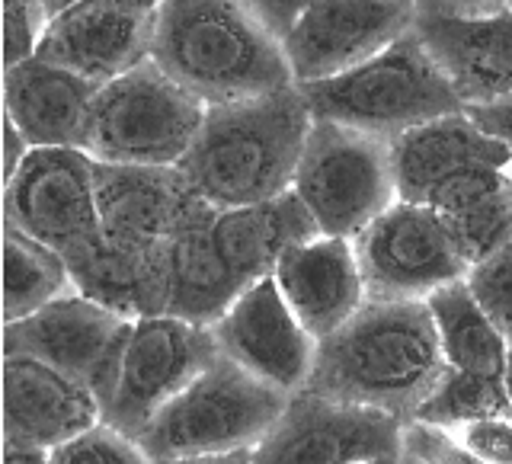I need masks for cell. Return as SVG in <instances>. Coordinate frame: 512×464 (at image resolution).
Instances as JSON below:
<instances>
[{
    "mask_svg": "<svg viewBox=\"0 0 512 464\" xmlns=\"http://www.w3.org/2000/svg\"><path fill=\"white\" fill-rule=\"evenodd\" d=\"M103 423V404L87 384L20 352H4V445L42 448Z\"/></svg>",
    "mask_w": 512,
    "mask_h": 464,
    "instance_id": "e0dca14e",
    "label": "cell"
},
{
    "mask_svg": "<svg viewBox=\"0 0 512 464\" xmlns=\"http://www.w3.org/2000/svg\"><path fill=\"white\" fill-rule=\"evenodd\" d=\"M400 452H407L420 464H484L452 429L426 423V420L404 423V432H400Z\"/></svg>",
    "mask_w": 512,
    "mask_h": 464,
    "instance_id": "4dcf8cb0",
    "label": "cell"
},
{
    "mask_svg": "<svg viewBox=\"0 0 512 464\" xmlns=\"http://www.w3.org/2000/svg\"><path fill=\"white\" fill-rule=\"evenodd\" d=\"M452 432L484 464H512V407L474 416L468 423L452 426Z\"/></svg>",
    "mask_w": 512,
    "mask_h": 464,
    "instance_id": "d6a6232c",
    "label": "cell"
},
{
    "mask_svg": "<svg viewBox=\"0 0 512 464\" xmlns=\"http://www.w3.org/2000/svg\"><path fill=\"white\" fill-rule=\"evenodd\" d=\"M317 234V224L295 189L256 205L218 208L212 221V240L221 260L244 288L269 279L285 250Z\"/></svg>",
    "mask_w": 512,
    "mask_h": 464,
    "instance_id": "603a6c76",
    "label": "cell"
},
{
    "mask_svg": "<svg viewBox=\"0 0 512 464\" xmlns=\"http://www.w3.org/2000/svg\"><path fill=\"white\" fill-rule=\"evenodd\" d=\"M135 320L103 308L80 292H68L16 324H4V352H20L58 368L106 400L119 381L122 352Z\"/></svg>",
    "mask_w": 512,
    "mask_h": 464,
    "instance_id": "30bf717a",
    "label": "cell"
},
{
    "mask_svg": "<svg viewBox=\"0 0 512 464\" xmlns=\"http://www.w3.org/2000/svg\"><path fill=\"white\" fill-rule=\"evenodd\" d=\"M292 189L320 234L356 237L400 199L391 141L314 119Z\"/></svg>",
    "mask_w": 512,
    "mask_h": 464,
    "instance_id": "52a82bcc",
    "label": "cell"
},
{
    "mask_svg": "<svg viewBox=\"0 0 512 464\" xmlns=\"http://www.w3.org/2000/svg\"><path fill=\"white\" fill-rule=\"evenodd\" d=\"M215 343L221 356L237 362L244 372L285 394L308 388L317 340L288 308L276 279H260L237 295L215 324Z\"/></svg>",
    "mask_w": 512,
    "mask_h": 464,
    "instance_id": "9a60e30c",
    "label": "cell"
},
{
    "mask_svg": "<svg viewBox=\"0 0 512 464\" xmlns=\"http://www.w3.org/2000/svg\"><path fill=\"white\" fill-rule=\"evenodd\" d=\"M4 464H48V452H42V448L4 445Z\"/></svg>",
    "mask_w": 512,
    "mask_h": 464,
    "instance_id": "f35d334b",
    "label": "cell"
},
{
    "mask_svg": "<svg viewBox=\"0 0 512 464\" xmlns=\"http://www.w3.org/2000/svg\"><path fill=\"white\" fill-rule=\"evenodd\" d=\"M288 397L228 356H218L141 429L138 442L154 461L253 452L282 416Z\"/></svg>",
    "mask_w": 512,
    "mask_h": 464,
    "instance_id": "5b68a950",
    "label": "cell"
},
{
    "mask_svg": "<svg viewBox=\"0 0 512 464\" xmlns=\"http://www.w3.org/2000/svg\"><path fill=\"white\" fill-rule=\"evenodd\" d=\"M503 391L512 404V346H509V356H506V368H503Z\"/></svg>",
    "mask_w": 512,
    "mask_h": 464,
    "instance_id": "60d3db41",
    "label": "cell"
},
{
    "mask_svg": "<svg viewBox=\"0 0 512 464\" xmlns=\"http://www.w3.org/2000/svg\"><path fill=\"white\" fill-rule=\"evenodd\" d=\"M423 10L436 13H455V16H477V13H493L512 7V0H420Z\"/></svg>",
    "mask_w": 512,
    "mask_h": 464,
    "instance_id": "8d00e7d4",
    "label": "cell"
},
{
    "mask_svg": "<svg viewBox=\"0 0 512 464\" xmlns=\"http://www.w3.org/2000/svg\"><path fill=\"white\" fill-rule=\"evenodd\" d=\"M100 84L45 58L4 68V116L29 138L32 148H80Z\"/></svg>",
    "mask_w": 512,
    "mask_h": 464,
    "instance_id": "ffe728a7",
    "label": "cell"
},
{
    "mask_svg": "<svg viewBox=\"0 0 512 464\" xmlns=\"http://www.w3.org/2000/svg\"><path fill=\"white\" fill-rule=\"evenodd\" d=\"M400 455H384V458H372V461H365V464H397Z\"/></svg>",
    "mask_w": 512,
    "mask_h": 464,
    "instance_id": "b9f144b4",
    "label": "cell"
},
{
    "mask_svg": "<svg viewBox=\"0 0 512 464\" xmlns=\"http://www.w3.org/2000/svg\"><path fill=\"white\" fill-rule=\"evenodd\" d=\"M404 420L298 391L250 452V464H365L400 455Z\"/></svg>",
    "mask_w": 512,
    "mask_h": 464,
    "instance_id": "7c38bea8",
    "label": "cell"
},
{
    "mask_svg": "<svg viewBox=\"0 0 512 464\" xmlns=\"http://www.w3.org/2000/svg\"><path fill=\"white\" fill-rule=\"evenodd\" d=\"M426 304H429L432 324H436L439 346H442L448 368L461 375L503 381L509 343L487 317V311L477 304L468 282L461 279V282L439 288L436 295L426 298Z\"/></svg>",
    "mask_w": 512,
    "mask_h": 464,
    "instance_id": "484cf974",
    "label": "cell"
},
{
    "mask_svg": "<svg viewBox=\"0 0 512 464\" xmlns=\"http://www.w3.org/2000/svg\"><path fill=\"white\" fill-rule=\"evenodd\" d=\"M157 0H77L48 20L39 58L93 84H109L151 61Z\"/></svg>",
    "mask_w": 512,
    "mask_h": 464,
    "instance_id": "5bb4252c",
    "label": "cell"
},
{
    "mask_svg": "<svg viewBox=\"0 0 512 464\" xmlns=\"http://www.w3.org/2000/svg\"><path fill=\"white\" fill-rule=\"evenodd\" d=\"M48 13L39 0H4V68H16L39 55Z\"/></svg>",
    "mask_w": 512,
    "mask_h": 464,
    "instance_id": "1f68e13d",
    "label": "cell"
},
{
    "mask_svg": "<svg viewBox=\"0 0 512 464\" xmlns=\"http://www.w3.org/2000/svg\"><path fill=\"white\" fill-rule=\"evenodd\" d=\"M468 288L512 346V244L468 269Z\"/></svg>",
    "mask_w": 512,
    "mask_h": 464,
    "instance_id": "f546056e",
    "label": "cell"
},
{
    "mask_svg": "<svg viewBox=\"0 0 512 464\" xmlns=\"http://www.w3.org/2000/svg\"><path fill=\"white\" fill-rule=\"evenodd\" d=\"M151 58L205 106L295 87L282 39L247 0H157Z\"/></svg>",
    "mask_w": 512,
    "mask_h": 464,
    "instance_id": "7a4b0ae2",
    "label": "cell"
},
{
    "mask_svg": "<svg viewBox=\"0 0 512 464\" xmlns=\"http://www.w3.org/2000/svg\"><path fill=\"white\" fill-rule=\"evenodd\" d=\"M471 266L512 244V167L477 164L432 189L429 202Z\"/></svg>",
    "mask_w": 512,
    "mask_h": 464,
    "instance_id": "cb8c5ba5",
    "label": "cell"
},
{
    "mask_svg": "<svg viewBox=\"0 0 512 464\" xmlns=\"http://www.w3.org/2000/svg\"><path fill=\"white\" fill-rule=\"evenodd\" d=\"M317 122H336L394 141L410 128L464 109L458 90L416 29L359 68L298 84Z\"/></svg>",
    "mask_w": 512,
    "mask_h": 464,
    "instance_id": "277c9868",
    "label": "cell"
},
{
    "mask_svg": "<svg viewBox=\"0 0 512 464\" xmlns=\"http://www.w3.org/2000/svg\"><path fill=\"white\" fill-rule=\"evenodd\" d=\"M218 356L212 327L189 324L173 314L135 320L103 420L138 439L141 429Z\"/></svg>",
    "mask_w": 512,
    "mask_h": 464,
    "instance_id": "9c48e42d",
    "label": "cell"
},
{
    "mask_svg": "<svg viewBox=\"0 0 512 464\" xmlns=\"http://www.w3.org/2000/svg\"><path fill=\"white\" fill-rule=\"evenodd\" d=\"M397 464H420V461H413L407 452H400V461H397Z\"/></svg>",
    "mask_w": 512,
    "mask_h": 464,
    "instance_id": "7bdbcfd3",
    "label": "cell"
},
{
    "mask_svg": "<svg viewBox=\"0 0 512 464\" xmlns=\"http://www.w3.org/2000/svg\"><path fill=\"white\" fill-rule=\"evenodd\" d=\"M205 109L151 58L96 90L84 151L96 164L176 167L196 141Z\"/></svg>",
    "mask_w": 512,
    "mask_h": 464,
    "instance_id": "8992f818",
    "label": "cell"
},
{
    "mask_svg": "<svg viewBox=\"0 0 512 464\" xmlns=\"http://www.w3.org/2000/svg\"><path fill=\"white\" fill-rule=\"evenodd\" d=\"M68 292H74L68 260L4 224V324H16Z\"/></svg>",
    "mask_w": 512,
    "mask_h": 464,
    "instance_id": "4316f807",
    "label": "cell"
},
{
    "mask_svg": "<svg viewBox=\"0 0 512 464\" xmlns=\"http://www.w3.org/2000/svg\"><path fill=\"white\" fill-rule=\"evenodd\" d=\"M77 0H39V7L48 13V20H52V16H58L61 10H68V7H74Z\"/></svg>",
    "mask_w": 512,
    "mask_h": 464,
    "instance_id": "ab89813d",
    "label": "cell"
},
{
    "mask_svg": "<svg viewBox=\"0 0 512 464\" xmlns=\"http://www.w3.org/2000/svg\"><path fill=\"white\" fill-rule=\"evenodd\" d=\"M272 279L317 343L340 330L368 301L352 237L317 234L295 244L285 250Z\"/></svg>",
    "mask_w": 512,
    "mask_h": 464,
    "instance_id": "d6986e66",
    "label": "cell"
},
{
    "mask_svg": "<svg viewBox=\"0 0 512 464\" xmlns=\"http://www.w3.org/2000/svg\"><path fill=\"white\" fill-rule=\"evenodd\" d=\"M314 0H247V7L260 16V20L276 32L279 39H285L292 26L301 20Z\"/></svg>",
    "mask_w": 512,
    "mask_h": 464,
    "instance_id": "e575fe53",
    "label": "cell"
},
{
    "mask_svg": "<svg viewBox=\"0 0 512 464\" xmlns=\"http://www.w3.org/2000/svg\"><path fill=\"white\" fill-rule=\"evenodd\" d=\"M74 292L100 301L103 308L128 320L167 314L170 304V253L167 244L128 250L103 234L87 240L68 256Z\"/></svg>",
    "mask_w": 512,
    "mask_h": 464,
    "instance_id": "7402d4cb",
    "label": "cell"
},
{
    "mask_svg": "<svg viewBox=\"0 0 512 464\" xmlns=\"http://www.w3.org/2000/svg\"><path fill=\"white\" fill-rule=\"evenodd\" d=\"M397 196L404 202H429L432 189L468 167H512L509 151L480 128L468 109L423 122L391 141Z\"/></svg>",
    "mask_w": 512,
    "mask_h": 464,
    "instance_id": "44dd1931",
    "label": "cell"
},
{
    "mask_svg": "<svg viewBox=\"0 0 512 464\" xmlns=\"http://www.w3.org/2000/svg\"><path fill=\"white\" fill-rule=\"evenodd\" d=\"M215 205H202L176 237L167 244L170 253V304L167 314L183 317L189 324L212 327L231 308L244 285L224 266L212 240Z\"/></svg>",
    "mask_w": 512,
    "mask_h": 464,
    "instance_id": "d4e9b609",
    "label": "cell"
},
{
    "mask_svg": "<svg viewBox=\"0 0 512 464\" xmlns=\"http://www.w3.org/2000/svg\"><path fill=\"white\" fill-rule=\"evenodd\" d=\"M4 224L61 256L100 237L93 157L80 148H32L4 183Z\"/></svg>",
    "mask_w": 512,
    "mask_h": 464,
    "instance_id": "8fae6325",
    "label": "cell"
},
{
    "mask_svg": "<svg viewBox=\"0 0 512 464\" xmlns=\"http://www.w3.org/2000/svg\"><path fill=\"white\" fill-rule=\"evenodd\" d=\"M352 244L365 292L375 301H426L439 288L468 279L471 269L439 212L423 202L397 199Z\"/></svg>",
    "mask_w": 512,
    "mask_h": 464,
    "instance_id": "ba28073f",
    "label": "cell"
},
{
    "mask_svg": "<svg viewBox=\"0 0 512 464\" xmlns=\"http://www.w3.org/2000/svg\"><path fill=\"white\" fill-rule=\"evenodd\" d=\"M96 164V160H93ZM196 196L180 164H96V208L103 237L128 250L170 244L176 231L199 212Z\"/></svg>",
    "mask_w": 512,
    "mask_h": 464,
    "instance_id": "2e32d148",
    "label": "cell"
},
{
    "mask_svg": "<svg viewBox=\"0 0 512 464\" xmlns=\"http://www.w3.org/2000/svg\"><path fill=\"white\" fill-rule=\"evenodd\" d=\"M29 151H32L29 138L16 128V122L10 116H4V183L13 180V173L23 167Z\"/></svg>",
    "mask_w": 512,
    "mask_h": 464,
    "instance_id": "d590c367",
    "label": "cell"
},
{
    "mask_svg": "<svg viewBox=\"0 0 512 464\" xmlns=\"http://www.w3.org/2000/svg\"><path fill=\"white\" fill-rule=\"evenodd\" d=\"M512 407L503 391V381L496 378H477V375H461L448 368L442 384L429 394L426 404L416 410L413 420H426L436 426H461L474 420V416L496 413Z\"/></svg>",
    "mask_w": 512,
    "mask_h": 464,
    "instance_id": "83f0119b",
    "label": "cell"
},
{
    "mask_svg": "<svg viewBox=\"0 0 512 464\" xmlns=\"http://www.w3.org/2000/svg\"><path fill=\"white\" fill-rule=\"evenodd\" d=\"M48 464H154V458L144 452L135 436L103 420L80 436L55 445L48 452Z\"/></svg>",
    "mask_w": 512,
    "mask_h": 464,
    "instance_id": "f1b7e54d",
    "label": "cell"
},
{
    "mask_svg": "<svg viewBox=\"0 0 512 464\" xmlns=\"http://www.w3.org/2000/svg\"><path fill=\"white\" fill-rule=\"evenodd\" d=\"M420 0H314L282 39L295 84L359 68L416 29Z\"/></svg>",
    "mask_w": 512,
    "mask_h": 464,
    "instance_id": "4fadbf2b",
    "label": "cell"
},
{
    "mask_svg": "<svg viewBox=\"0 0 512 464\" xmlns=\"http://www.w3.org/2000/svg\"><path fill=\"white\" fill-rule=\"evenodd\" d=\"M154 464H250V452H228V455H189V458H157Z\"/></svg>",
    "mask_w": 512,
    "mask_h": 464,
    "instance_id": "74e56055",
    "label": "cell"
},
{
    "mask_svg": "<svg viewBox=\"0 0 512 464\" xmlns=\"http://www.w3.org/2000/svg\"><path fill=\"white\" fill-rule=\"evenodd\" d=\"M314 116L295 87L208 106L180 170L215 208L276 199L292 189Z\"/></svg>",
    "mask_w": 512,
    "mask_h": 464,
    "instance_id": "3957f363",
    "label": "cell"
},
{
    "mask_svg": "<svg viewBox=\"0 0 512 464\" xmlns=\"http://www.w3.org/2000/svg\"><path fill=\"white\" fill-rule=\"evenodd\" d=\"M448 375L426 301L368 298L340 330L317 343L304 391L413 420Z\"/></svg>",
    "mask_w": 512,
    "mask_h": 464,
    "instance_id": "6da1fadb",
    "label": "cell"
},
{
    "mask_svg": "<svg viewBox=\"0 0 512 464\" xmlns=\"http://www.w3.org/2000/svg\"><path fill=\"white\" fill-rule=\"evenodd\" d=\"M464 109H468V116L484 128L487 135H493L503 144L512 160V96H503V100H493V103L464 106Z\"/></svg>",
    "mask_w": 512,
    "mask_h": 464,
    "instance_id": "836d02e7",
    "label": "cell"
},
{
    "mask_svg": "<svg viewBox=\"0 0 512 464\" xmlns=\"http://www.w3.org/2000/svg\"><path fill=\"white\" fill-rule=\"evenodd\" d=\"M416 36L436 55L464 106L512 96V7L477 16L420 10Z\"/></svg>",
    "mask_w": 512,
    "mask_h": 464,
    "instance_id": "ac0fdd59",
    "label": "cell"
}]
</instances>
